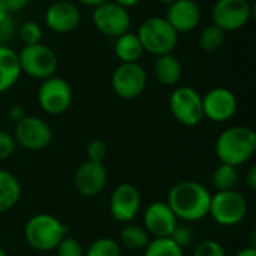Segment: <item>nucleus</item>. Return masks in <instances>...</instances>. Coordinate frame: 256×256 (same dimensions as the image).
<instances>
[{"label": "nucleus", "instance_id": "f8f14e48", "mask_svg": "<svg viewBox=\"0 0 256 256\" xmlns=\"http://www.w3.org/2000/svg\"><path fill=\"white\" fill-rule=\"evenodd\" d=\"M14 140L18 146L30 152H40L51 144L52 130L46 122L34 116H26L15 123Z\"/></svg>", "mask_w": 256, "mask_h": 256}, {"label": "nucleus", "instance_id": "f03ea898", "mask_svg": "<svg viewBox=\"0 0 256 256\" xmlns=\"http://www.w3.org/2000/svg\"><path fill=\"white\" fill-rule=\"evenodd\" d=\"M256 152V134L248 126H231L219 134L214 153L220 164L240 166L250 160Z\"/></svg>", "mask_w": 256, "mask_h": 256}, {"label": "nucleus", "instance_id": "423d86ee", "mask_svg": "<svg viewBox=\"0 0 256 256\" xmlns=\"http://www.w3.org/2000/svg\"><path fill=\"white\" fill-rule=\"evenodd\" d=\"M170 111L180 124L196 126L204 118L202 94L190 86H178L170 96Z\"/></svg>", "mask_w": 256, "mask_h": 256}, {"label": "nucleus", "instance_id": "cd10ccee", "mask_svg": "<svg viewBox=\"0 0 256 256\" xmlns=\"http://www.w3.org/2000/svg\"><path fill=\"white\" fill-rule=\"evenodd\" d=\"M84 256H120V246L112 238H98L88 246Z\"/></svg>", "mask_w": 256, "mask_h": 256}, {"label": "nucleus", "instance_id": "393cba45", "mask_svg": "<svg viewBox=\"0 0 256 256\" xmlns=\"http://www.w3.org/2000/svg\"><path fill=\"white\" fill-rule=\"evenodd\" d=\"M225 42V32L214 24H210L202 28L200 33V46L207 52L218 51Z\"/></svg>", "mask_w": 256, "mask_h": 256}, {"label": "nucleus", "instance_id": "ea45409f", "mask_svg": "<svg viewBox=\"0 0 256 256\" xmlns=\"http://www.w3.org/2000/svg\"><path fill=\"white\" fill-rule=\"evenodd\" d=\"M112 2H116V3H118V4H122V6H124V8H132V6H136L138 3H141V0H112Z\"/></svg>", "mask_w": 256, "mask_h": 256}, {"label": "nucleus", "instance_id": "6ab92c4d", "mask_svg": "<svg viewBox=\"0 0 256 256\" xmlns=\"http://www.w3.org/2000/svg\"><path fill=\"white\" fill-rule=\"evenodd\" d=\"M153 75L156 81L162 86H166V87L177 86L183 75L182 62L172 52L158 56L153 63Z\"/></svg>", "mask_w": 256, "mask_h": 256}, {"label": "nucleus", "instance_id": "2eb2a0df", "mask_svg": "<svg viewBox=\"0 0 256 256\" xmlns=\"http://www.w3.org/2000/svg\"><path fill=\"white\" fill-rule=\"evenodd\" d=\"M141 207V195L138 189L130 183L118 184L110 200L111 216L117 222H130L136 218Z\"/></svg>", "mask_w": 256, "mask_h": 256}, {"label": "nucleus", "instance_id": "e433bc0d", "mask_svg": "<svg viewBox=\"0 0 256 256\" xmlns=\"http://www.w3.org/2000/svg\"><path fill=\"white\" fill-rule=\"evenodd\" d=\"M246 183L249 186L250 190H255L256 189V166H252L248 172V177H246Z\"/></svg>", "mask_w": 256, "mask_h": 256}, {"label": "nucleus", "instance_id": "6e6552de", "mask_svg": "<svg viewBox=\"0 0 256 256\" xmlns=\"http://www.w3.org/2000/svg\"><path fill=\"white\" fill-rule=\"evenodd\" d=\"M208 214H212L214 222L222 226H234L248 214V202L236 189L219 190L210 200Z\"/></svg>", "mask_w": 256, "mask_h": 256}, {"label": "nucleus", "instance_id": "ddd939ff", "mask_svg": "<svg viewBox=\"0 0 256 256\" xmlns=\"http://www.w3.org/2000/svg\"><path fill=\"white\" fill-rule=\"evenodd\" d=\"M238 108L237 96L226 87H214L202 96L204 117L213 123H225L231 120Z\"/></svg>", "mask_w": 256, "mask_h": 256}, {"label": "nucleus", "instance_id": "c85d7f7f", "mask_svg": "<svg viewBox=\"0 0 256 256\" xmlns=\"http://www.w3.org/2000/svg\"><path fill=\"white\" fill-rule=\"evenodd\" d=\"M57 256H84V249L80 242L70 237H64L56 248Z\"/></svg>", "mask_w": 256, "mask_h": 256}, {"label": "nucleus", "instance_id": "58836bf2", "mask_svg": "<svg viewBox=\"0 0 256 256\" xmlns=\"http://www.w3.org/2000/svg\"><path fill=\"white\" fill-rule=\"evenodd\" d=\"M78 3L84 4V6H90V8H96L102 3H105L106 0H76Z\"/></svg>", "mask_w": 256, "mask_h": 256}, {"label": "nucleus", "instance_id": "20e7f679", "mask_svg": "<svg viewBox=\"0 0 256 256\" xmlns=\"http://www.w3.org/2000/svg\"><path fill=\"white\" fill-rule=\"evenodd\" d=\"M68 226L57 218L42 213L36 214L26 224L24 237L30 248L39 252L56 250L58 243L66 237Z\"/></svg>", "mask_w": 256, "mask_h": 256}, {"label": "nucleus", "instance_id": "7ed1b4c3", "mask_svg": "<svg viewBox=\"0 0 256 256\" xmlns=\"http://www.w3.org/2000/svg\"><path fill=\"white\" fill-rule=\"evenodd\" d=\"M136 36L144 51H147L154 57L174 52L178 44V33L166 21L165 16L146 18L140 24Z\"/></svg>", "mask_w": 256, "mask_h": 256}, {"label": "nucleus", "instance_id": "c9c22d12", "mask_svg": "<svg viewBox=\"0 0 256 256\" xmlns=\"http://www.w3.org/2000/svg\"><path fill=\"white\" fill-rule=\"evenodd\" d=\"M27 114H26V111H24V108L22 106H20V105H15V106H12L10 110H9V118L14 122V123H16V122H20L22 117H26Z\"/></svg>", "mask_w": 256, "mask_h": 256}, {"label": "nucleus", "instance_id": "bb28decb", "mask_svg": "<svg viewBox=\"0 0 256 256\" xmlns=\"http://www.w3.org/2000/svg\"><path fill=\"white\" fill-rule=\"evenodd\" d=\"M18 38L24 45H33V44H39L42 42V36H44V30L42 26L34 21V20H27L24 21L18 28H16Z\"/></svg>", "mask_w": 256, "mask_h": 256}, {"label": "nucleus", "instance_id": "dca6fc26", "mask_svg": "<svg viewBox=\"0 0 256 256\" xmlns=\"http://www.w3.org/2000/svg\"><path fill=\"white\" fill-rule=\"evenodd\" d=\"M108 182L106 170L102 162H93V160H86L82 162L74 176V184L75 189L82 195V196H96L100 194Z\"/></svg>", "mask_w": 256, "mask_h": 256}, {"label": "nucleus", "instance_id": "a19ab883", "mask_svg": "<svg viewBox=\"0 0 256 256\" xmlns=\"http://www.w3.org/2000/svg\"><path fill=\"white\" fill-rule=\"evenodd\" d=\"M236 256H256V249L252 248H246V249H242Z\"/></svg>", "mask_w": 256, "mask_h": 256}, {"label": "nucleus", "instance_id": "72a5a7b5", "mask_svg": "<svg viewBox=\"0 0 256 256\" xmlns=\"http://www.w3.org/2000/svg\"><path fill=\"white\" fill-rule=\"evenodd\" d=\"M15 32H16V28H15V22H14L12 16H9L3 22H0V45H8V42L12 40Z\"/></svg>", "mask_w": 256, "mask_h": 256}, {"label": "nucleus", "instance_id": "c756f323", "mask_svg": "<svg viewBox=\"0 0 256 256\" xmlns=\"http://www.w3.org/2000/svg\"><path fill=\"white\" fill-rule=\"evenodd\" d=\"M180 249H188L190 244H192V242H194V232H192V230L189 228V226H186V225H177L176 226V230L172 231V234H171V237H170Z\"/></svg>", "mask_w": 256, "mask_h": 256}, {"label": "nucleus", "instance_id": "aec40b11", "mask_svg": "<svg viewBox=\"0 0 256 256\" xmlns=\"http://www.w3.org/2000/svg\"><path fill=\"white\" fill-rule=\"evenodd\" d=\"M21 76L18 52L8 45H0V94L10 90Z\"/></svg>", "mask_w": 256, "mask_h": 256}, {"label": "nucleus", "instance_id": "7c9ffc66", "mask_svg": "<svg viewBox=\"0 0 256 256\" xmlns=\"http://www.w3.org/2000/svg\"><path fill=\"white\" fill-rule=\"evenodd\" d=\"M194 256H226V252L220 243L214 240H206L195 248Z\"/></svg>", "mask_w": 256, "mask_h": 256}, {"label": "nucleus", "instance_id": "4c0bfd02", "mask_svg": "<svg viewBox=\"0 0 256 256\" xmlns=\"http://www.w3.org/2000/svg\"><path fill=\"white\" fill-rule=\"evenodd\" d=\"M10 15H12V14L8 10V8H6V4L3 3V0H0V22H3L4 20H8Z\"/></svg>", "mask_w": 256, "mask_h": 256}, {"label": "nucleus", "instance_id": "473e14b6", "mask_svg": "<svg viewBox=\"0 0 256 256\" xmlns=\"http://www.w3.org/2000/svg\"><path fill=\"white\" fill-rule=\"evenodd\" d=\"M15 147H16V142L14 136L8 132L0 130V160L9 159L14 154Z\"/></svg>", "mask_w": 256, "mask_h": 256}, {"label": "nucleus", "instance_id": "f257e3e1", "mask_svg": "<svg viewBox=\"0 0 256 256\" xmlns=\"http://www.w3.org/2000/svg\"><path fill=\"white\" fill-rule=\"evenodd\" d=\"M210 200L212 195L204 184L194 180H184L170 189L166 204L177 219L196 222L208 214Z\"/></svg>", "mask_w": 256, "mask_h": 256}, {"label": "nucleus", "instance_id": "39448f33", "mask_svg": "<svg viewBox=\"0 0 256 256\" xmlns=\"http://www.w3.org/2000/svg\"><path fill=\"white\" fill-rule=\"evenodd\" d=\"M21 74L33 80H45L56 74L58 60L52 48L39 42L33 45H24L18 52Z\"/></svg>", "mask_w": 256, "mask_h": 256}, {"label": "nucleus", "instance_id": "412c9836", "mask_svg": "<svg viewBox=\"0 0 256 256\" xmlns=\"http://www.w3.org/2000/svg\"><path fill=\"white\" fill-rule=\"evenodd\" d=\"M114 54L120 63H135L144 54V48L136 36V33L126 32L116 38Z\"/></svg>", "mask_w": 256, "mask_h": 256}, {"label": "nucleus", "instance_id": "b1692460", "mask_svg": "<svg viewBox=\"0 0 256 256\" xmlns=\"http://www.w3.org/2000/svg\"><path fill=\"white\" fill-rule=\"evenodd\" d=\"M213 186L219 190H232L236 189L237 183H238V174H237V168L226 165V164H220L212 177Z\"/></svg>", "mask_w": 256, "mask_h": 256}, {"label": "nucleus", "instance_id": "1a4fd4ad", "mask_svg": "<svg viewBox=\"0 0 256 256\" xmlns=\"http://www.w3.org/2000/svg\"><path fill=\"white\" fill-rule=\"evenodd\" d=\"M92 21L96 30L108 38H117L129 32L132 24L128 8L112 0H106L105 3L93 8Z\"/></svg>", "mask_w": 256, "mask_h": 256}, {"label": "nucleus", "instance_id": "2f4dec72", "mask_svg": "<svg viewBox=\"0 0 256 256\" xmlns=\"http://www.w3.org/2000/svg\"><path fill=\"white\" fill-rule=\"evenodd\" d=\"M106 153H108V147L100 140H93L87 146V158H88V160L102 162L106 158Z\"/></svg>", "mask_w": 256, "mask_h": 256}, {"label": "nucleus", "instance_id": "9d476101", "mask_svg": "<svg viewBox=\"0 0 256 256\" xmlns=\"http://www.w3.org/2000/svg\"><path fill=\"white\" fill-rule=\"evenodd\" d=\"M112 92L124 100L140 98L147 87V72L138 63H120L111 75Z\"/></svg>", "mask_w": 256, "mask_h": 256}, {"label": "nucleus", "instance_id": "f3484780", "mask_svg": "<svg viewBox=\"0 0 256 256\" xmlns=\"http://www.w3.org/2000/svg\"><path fill=\"white\" fill-rule=\"evenodd\" d=\"M177 225V216L166 202H153L144 213V228L154 238L171 237Z\"/></svg>", "mask_w": 256, "mask_h": 256}, {"label": "nucleus", "instance_id": "f704fd0d", "mask_svg": "<svg viewBox=\"0 0 256 256\" xmlns=\"http://www.w3.org/2000/svg\"><path fill=\"white\" fill-rule=\"evenodd\" d=\"M3 3L6 4V8L10 14H15V12L22 10L30 3V0H3Z\"/></svg>", "mask_w": 256, "mask_h": 256}, {"label": "nucleus", "instance_id": "4468645a", "mask_svg": "<svg viewBox=\"0 0 256 256\" xmlns=\"http://www.w3.org/2000/svg\"><path fill=\"white\" fill-rule=\"evenodd\" d=\"M44 21L45 26L57 34L70 33L80 26L81 10L76 3L70 0H56L46 8Z\"/></svg>", "mask_w": 256, "mask_h": 256}, {"label": "nucleus", "instance_id": "9b49d317", "mask_svg": "<svg viewBox=\"0 0 256 256\" xmlns=\"http://www.w3.org/2000/svg\"><path fill=\"white\" fill-rule=\"evenodd\" d=\"M252 14L254 8L249 0H216L212 9L213 24L225 33L246 27Z\"/></svg>", "mask_w": 256, "mask_h": 256}, {"label": "nucleus", "instance_id": "79ce46f5", "mask_svg": "<svg viewBox=\"0 0 256 256\" xmlns=\"http://www.w3.org/2000/svg\"><path fill=\"white\" fill-rule=\"evenodd\" d=\"M159 3H164V4H170V3H172V2H176V0H158Z\"/></svg>", "mask_w": 256, "mask_h": 256}, {"label": "nucleus", "instance_id": "4be33fe9", "mask_svg": "<svg viewBox=\"0 0 256 256\" xmlns=\"http://www.w3.org/2000/svg\"><path fill=\"white\" fill-rule=\"evenodd\" d=\"M21 198V184L9 171L0 170V214L9 212Z\"/></svg>", "mask_w": 256, "mask_h": 256}, {"label": "nucleus", "instance_id": "0eeeda50", "mask_svg": "<svg viewBox=\"0 0 256 256\" xmlns=\"http://www.w3.org/2000/svg\"><path fill=\"white\" fill-rule=\"evenodd\" d=\"M72 87L70 84L57 75L42 80L38 88V104L40 110L50 116H60L66 112L72 104Z\"/></svg>", "mask_w": 256, "mask_h": 256}, {"label": "nucleus", "instance_id": "5701e85b", "mask_svg": "<svg viewBox=\"0 0 256 256\" xmlns=\"http://www.w3.org/2000/svg\"><path fill=\"white\" fill-rule=\"evenodd\" d=\"M120 242L124 248L130 250H141L146 249V246L150 243V237L146 228L129 224L120 231Z\"/></svg>", "mask_w": 256, "mask_h": 256}, {"label": "nucleus", "instance_id": "a878e982", "mask_svg": "<svg viewBox=\"0 0 256 256\" xmlns=\"http://www.w3.org/2000/svg\"><path fill=\"white\" fill-rule=\"evenodd\" d=\"M144 256H183V249H180L170 237L154 238L146 246Z\"/></svg>", "mask_w": 256, "mask_h": 256}, {"label": "nucleus", "instance_id": "37998d69", "mask_svg": "<svg viewBox=\"0 0 256 256\" xmlns=\"http://www.w3.org/2000/svg\"><path fill=\"white\" fill-rule=\"evenodd\" d=\"M0 256H6V252H4V250H3L2 248H0Z\"/></svg>", "mask_w": 256, "mask_h": 256}, {"label": "nucleus", "instance_id": "a211bd4d", "mask_svg": "<svg viewBox=\"0 0 256 256\" xmlns=\"http://www.w3.org/2000/svg\"><path fill=\"white\" fill-rule=\"evenodd\" d=\"M165 18L177 33H189L201 22L202 12L195 0H176L168 4Z\"/></svg>", "mask_w": 256, "mask_h": 256}]
</instances>
